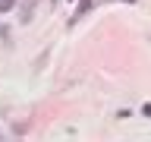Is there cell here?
Here are the masks:
<instances>
[{
  "instance_id": "obj_4",
  "label": "cell",
  "mask_w": 151,
  "mask_h": 142,
  "mask_svg": "<svg viewBox=\"0 0 151 142\" xmlns=\"http://www.w3.org/2000/svg\"><path fill=\"white\" fill-rule=\"evenodd\" d=\"M126 3H135V0H126Z\"/></svg>"
},
{
  "instance_id": "obj_1",
  "label": "cell",
  "mask_w": 151,
  "mask_h": 142,
  "mask_svg": "<svg viewBox=\"0 0 151 142\" xmlns=\"http://www.w3.org/2000/svg\"><path fill=\"white\" fill-rule=\"evenodd\" d=\"M91 3H94V0H82V3H79V9H76V19H79V16H85V13L91 9Z\"/></svg>"
},
{
  "instance_id": "obj_2",
  "label": "cell",
  "mask_w": 151,
  "mask_h": 142,
  "mask_svg": "<svg viewBox=\"0 0 151 142\" xmlns=\"http://www.w3.org/2000/svg\"><path fill=\"white\" fill-rule=\"evenodd\" d=\"M13 7H16V0H0V13H9Z\"/></svg>"
},
{
  "instance_id": "obj_3",
  "label": "cell",
  "mask_w": 151,
  "mask_h": 142,
  "mask_svg": "<svg viewBox=\"0 0 151 142\" xmlns=\"http://www.w3.org/2000/svg\"><path fill=\"white\" fill-rule=\"evenodd\" d=\"M142 114H148V117H151V104H145V107H142Z\"/></svg>"
}]
</instances>
